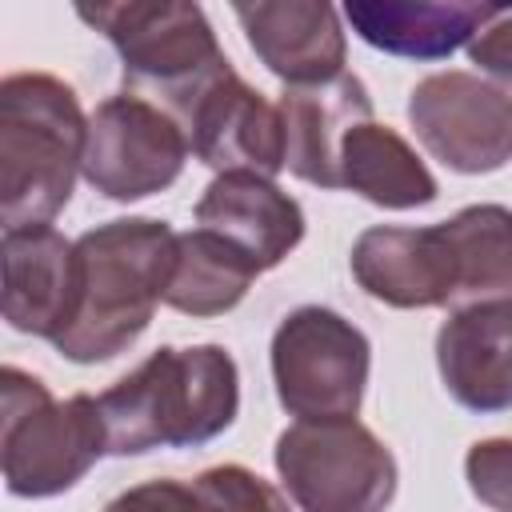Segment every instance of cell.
Here are the masks:
<instances>
[{
  "label": "cell",
  "instance_id": "obj_1",
  "mask_svg": "<svg viewBox=\"0 0 512 512\" xmlns=\"http://www.w3.org/2000/svg\"><path fill=\"white\" fill-rule=\"evenodd\" d=\"M112 456L192 448L220 436L240 408L236 360L220 344L156 348L96 396Z\"/></svg>",
  "mask_w": 512,
  "mask_h": 512
},
{
  "label": "cell",
  "instance_id": "obj_2",
  "mask_svg": "<svg viewBox=\"0 0 512 512\" xmlns=\"http://www.w3.org/2000/svg\"><path fill=\"white\" fill-rule=\"evenodd\" d=\"M176 244L180 232L152 216H124L84 232L76 240L80 308L68 332L52 340L56 352L96 364L132 348L172 284Z\"/></svg>",
  "mask_w": 512,
  "mask_h": 512
},
{
  "label": "cell",
  "instance_id": "obj_3",
  "mask_svg": "<svg viewBox=\"0 0 512 512\" xmlns=\"http://www.w3.org/2000/svg\"><path fill=\"white\" fill-rule=\"evenodd\" d=\"M88 120L76 92L48 72H12L0 84V216L4 232L48 224L84 168Z\"/></svg>",
  "mask_w": 512,
  "mask_h": 512
},
{
  "label": "cell",
  "instance_id": "obj_4",
  "mask_svg": "<svg viewBox=\"0 0 512 512\" xmlns=\"http://www.w3.org/2000/svg\"><path fill=\"white\" fill-rule=\"evenodd\" d=\"M0 468L12 496H56L68 492L104 452V416L96 396L52 400V392L20 372H0Z\"/></svg>",
  "mask_w": 512,
  "mask_h": 512
},
{
  "label": "cell",
  "instance_id": "obj_5",
  "mask_svg": "<svg viewBox=\"0 0 512 512\" xmlns=\"http://www.w3.org/2000/svg\"><path fill=\"white\" fill-rule=\"evenodd\" d=\"M76 16L112 40V48L124 60L128 92H152L168 100V112H176L196 88H204L228 64L208 16L196 4H80Z\"/></svg>",
  "mask_w": 512,
  "mask_h": 512
},
{
  "label": "cell",
  "instance_id": "obj_6",
  "mask_svg": "<svg viewBox=\"0 0 512 512\" xmlns=\"http://www.w3.org/2000/svg\"><path fill=\"white\" fill-rule=\"evenodd\" d=\"M276 472L300 512H384L396 496V460L356 416L284 428Z\"/></svg>",
  "mask_w": 512,
  "mask_h": 512
},
{
  "label": "cell",
  "instance_id": "obj_7",
  "mask_svg": "<svg viewBox=\"0 0 512 512\" xmlns=\"http://www.w3.org/2000/svg\"><path fill=\"white\" fill-rule=\"evenodd\" d=\"M368 340L332 308L304 304L272 336V380L284 412L300 420L356 416L368 384Z\"/></svg>",
  "mask_w": 512,
  "mask_h": 512
},
{
  "label": "cell",
  "instance_id": "obj_8",
  "mask_svg": "<svg viewBox=\"0 0 512 512\" xmlns=\"http://www.w3.org/2000/svg\"><path fill=\"white\" fill-rule=\"evenodd\" d=\"M188 160L184 124L148 96L120 92L88 116L80 176L108 200H144L168 188Z\"/></svg>",
  "mask_w": 512,
  "mask_h": 512
},
{
  "label": "cell",
  "instance_id": "obj_9",
  "mask_svg": "<svg viewBox=\"0 0 512 512\" xmlns=\"http://www.w3.org/2000/svg\"><path fill=\"white\" fill-rule=\"evenodd\" d=\"M420 144L452 172H496L512 160V92L476 72L424 76L408 96Z\"/></svg>",
  "mask_w": 512,
  "mask_h": 512
},
{
  "label": "cell",
  "instance_id": "obj_10",
  "mask_svg": "<svg viewBox=\"0 0 512 512\" xmlns=\"http://www.w3.org/2000/svg\"><path fill=\"white\" fill-rule=\"evenodd\" d=\"M172 116L184 124L188 148L216 172H252L272 180L284 168L280 108L244 84L232 64L196 88Z\"/></svg>",
  "mask_w": 512,
  "mask_h": 512
},
{
  "label": "cell",
  "instance_id": "obj_11",
  "mask_svg": "<svg viewBox=\"0 0 512 512\" xmlns=\"http://www.w3.org/2000/svg\"><path fill=\"white\" fill-rule=\"evenodd\" d=\"M80 308L76 240L52 224L4 232V320L16 332L60 340Z\"/></svg>",
  "mask_w": 512,
  "mask_h": 512
},
{
  "label": "cell",
  "instance_id": "obj_12",
  "mask_svg": "<svg viewBox=\"0 0 512 512\" xmlns=\"http://www.w3.org/2000/svg\"><path fill=\"white\" fill-rule=\"evenodd\" d=\"M356 284L392 308H452L456 268L440 224L432 228H368L352 244Z\"/></svg>",
  "mask_w": 512,
  "mask_h": 512
},
{
  "label": "cell",
  "instance_id": "obj_13",
  "mask_svg": "<svg viewBox=\"0 0 512 512\" xmlns=\"http://www.w3.org/2000/svg\"><path fill=\"white\" fill-rule=\"evenodd\" d=\"M236 20L252 52L288 88H312L344 76V32L340 12L316 0H268L236 4Z\"/></svg>",
  "mask_w": 512,
  "mask_h": 512
},
{
  "label": "cell",
  "instance_id": "obj_14",
  "mask_svg": "<svg viewBox=\"0 0 512 512\" xmlns=\"http://www.w3.org/2000/svg\"><path fill=\"white\" fill-rule=\"evenodd\" d=\"M440 380L472 412L512 408V300L452 308L436 336Z\"/></svg>",
  "mask_w": 512,
  "mask_h": 512
},
{
  "label": "cell",
  "instance_id": "obj_15",
  "mask_svg": "<svg viewBox=\"0 0 512 512\" xmlns=\"http://www.w3.org/2000/svg\"><path fill=\"white\" fill-rule=\"evenodd\" d=\"M196 224L224 236L260 272L276 268L304 236L300 204L276 180L252 172H220L196 204Z\"/></svg>",
  "mask_w": 512,
  "mask_h": 512
},
{
  "label": "cell",
  "instance_id": "obj_16",
  "mask_svg": "<svg viewBox=\"0 0 512 512\" xmlns=\"http://www.w3.org/2000/svg\"><path fill=\"white\" fill-rule=\"evenodd\" d=\"M276 108L284 124V168L308 184L340 188V144L360 120H372L364 84L344 72L328 84L284 88Z\"/></svg>",
  "mask_w": 512,
  "mask_h": 512
},
{
  "label": "cell",
  "instance_id": "obj_17",
  "mask_svg": "<svg viewBox=\"0 0 512 512\" xmlns=\"http://www.w3.org/2000/svg\"><path fill=\"white\" fill-rule=\"evenodd\" d=\"M496 4H472V0H384V4H348L344 16L356 28V36L380 52L412 56V60H440L456 52L460 44H472V36L496 16Z\"/></svg>",
  "mask_w": 512,
  "mask_h": 512
},
{
  "label": "cell",
  "instance_id": "obj_18",
  "mask_svg": "<svg viewBox=\"0 0 512 512\" xmlns=\"http://www.w3.org/2000/svg\"><path fill=\"white\" fill-rule=\"evenodd\" d=\"M340 188L360 192L380 208H420L436 200V180L400 132L360 120L340 144Z\"/></svg>",
  "mask_w": 512,
  "mask_h": 512
},
{
  "label": "cell",
  "instance_id": "obj_19",
  "mask_svg": "<svg viewBox=\"0 0 512 512\" xmlns=\"http://www.w3.org/2000/svg\"><path fill=\"white\" fill-rule=\"evenodd\" d=\"M452 248L456 300L452 308L512 300V208L472 204L440 224Z\"/></svg>",
  "mask_w": 512,
  "mask_h": 512
},
{
  "label": "cell",
  "instance_id": "obj_20",
  "mask_svg": "<svg viewBox=\"0 0 512 512\" xmlns=\"http://www.w3.org/2000/svg\"><path fill=\"white\" fill-rule=\"evenodd\" d=\"M260 268L232 248L224 236L208 228L180 232L176 244V272L164 292V304L184 316H220L244 300Z\"/></svg>",
  "mask_w": 512,
  "mask_h": 512
},
{
  "label": "cell",
  "instance_id": "obj_21",
  "mask_svg": "<svg viewBox=\"0 0 512 512\" xmlns=\"http://www.w3.org/2000/svg\"><path fill=\"white\" fill-rule=\"evenodd\" d=\"M196 512H292L288 500L244 464H216L192 480Z\"/></svg>",
  "mask_w": 512,
  "mask_h": 512
},
{
  "label": "cell",
  "instance_id": "obj_22",
  "mask_svg": "<svg viewBox=\"0 0 512 512\" xmlns=\"http://www.w3.org/2000/svg\"><path fill=\"white\" fill-rule=\"evenodd\" d=\"M464 472L480 504H488L492 512H512V440L508 436L472 444Z\"/></svg>",
  "mask_w": 512,
  "mask_h": 512
},
{
  "label": "cell",
  "instance_id": "obj_23",
  "mask_svg": "<svg viewBox=\"0 0 512 512\" xmlns=\"http://www.w3.org/2000/svg\"><path fill=\"white\" fill-rule=\"evenodd\" d=\"M104 512H196L192 484L180 480H148L104 504Z\"/></svg>",
  "mask_w": 512,
  "mask_h": 512
},
{
  "label": "cell",
  "instance_id": "obj_24",
  "mask_svg": "<svg viewBox=\"0 0 512 512\" xmlns=\"http://www.w3.org/2000/svg\"><path fill=\"white\" fill-rule=\"evenodd\" d=\"M468 60L480 64V72H492L496 80L512 84V8H500L468 44Z\"/></svg>",
  "mask_w": 512,
  "mask_h": 512
}]
</instances>
